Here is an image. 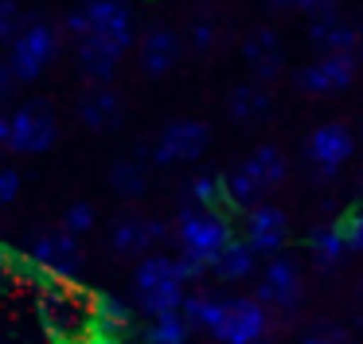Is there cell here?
Wrapping results in <instances>:
<instances>
[{
    "instance_id": "obj_23",
    "label": "cell",
    "mask_w": 363,
    "mask_h": 344,
    "mask_svg": "<svg viewBox=\"0 0 363 344\" xmlns=\"http://www.w3.org/2000/svg\"><path fill=\"white\" fill-rule=\"evenodd\" d=\"M90 313H94L90 328H98V333H113V336H121V333L129 328V321H133L129 305L121 301V297H113V294H94Z\"/></svg>"
},
{
    "instance_id": "obj_39",
    "label": "cell",
    "mask_w": 363,
    "mask_h": 344,
    "mask_svg": "<svg viewBox=\"0 0 363 344\" xmlns=\"http://www.w3.org/2000/svg\"><path fill=\"white\" fill-rule=\"evenodd\" d=\"M301 344H344V340H340L336 333H313V336H305Z\"/></svg>"
},
{
    "instance_id": "obj_17",
    "label": "cell",
    "mask_w": 363,
    "mask_h": 344,
    "mask_svg": "<svg viewBox=\"0 0 363 344\" xmlns=\"http://www.w3.org/2000/svg\"><path fill=\"white\" fill-rule=\"evenodd\" d=\"M79 117L86 129H113L121 122V98L110 86H90L79 102Z\"/></svg>"
},
{
    "instance_id": "obj_41",
    "label": "cell",
    "mask_w": 363,
    "mask_h": 344,
    "mask_svg": "<svg viewBox=\"0 0 363 344\" xmlns=\"http://www.w3.org/2000/svg\"><path fill=\"white\" fill-rule=\"evenodd\" d=\"M359 137H363V122H359Z\"/></svg>"
},
{
    "instance_id": "obj_10",
    "label": "cell",
    "mask_w": 363,
    "mask_h": 344,
    "mask_svg": "<svg viewBox=\"0 0 363 344\" xmlns=\"http://www.w3.org/2000/svg\"><path fill=\"white\" fill-rule=\"evenodd\" d=\"M285 235H289V219L281 208L258 203L254 211H246V242L254 247V254L277 258V250L285 247Z\"/></svg>"
},
{
    "instance_id": "obj_34",
    "label": "cell",
    "mask_w": 363,
    "mask_h": 344,
    "mask_svg": "<svg viewBox=\"0 0 363 344\" xmlns=\"http://www.w3.org/2000/svg\"><path fill=\"white\" fill-rule=\"evenodd\" d=\"M176 270H180V278H184V281H199L207 270H211V266L199 262V258H191V254H184V250H180V254H176Z\"/></svg>"
},
{
    "instance_id": "obj_43",
    "label": "cell",
    "mask_w": 363,
    "mask_h": 344,
    "mask_svg": "<svg viewBox=\"0 0 363 344\" xmlns=\"http://www.w3.org/2000/svg\"><path fill=\"white\" fill-rule=\"evenodd\" d=\"M262 344H269V340H262Z\"/></svg>"
},
{
    "instance_id": "obj_44",
    "label": "cell",
    "mask_w": 363,
    "mask_h": 344,
    "mask_svg": "<svg viewBox=\"0 0 363 344\" xmlns=\"http://www.w3.org/2000/svg\"><path fill=\"white\" fill-rule=\"evenodd\" d=\"M359 31H363V28H359Z\"/></svg>"
},
{
    "instance_id": "obj_9",
    "label": "cell",
    "mask_w": 363,
    "mask_h": 344,
    "mask_svg": "<svg viewBox=\"0 0 363 344\" xmlns=\"http://www.w3.org/2000/svg\"><path fill=\"white\" fill-rule=\"evenodd\" d=\"M28 254H32L51 278H74L79 266H82V250H79V242H74V235H67V231H48V235H40V239H32Z\"/></svg>"
},
{
    "instance_id": "obj_35",
    "label": "cell",
    "mask_w": 363,
    "mask_h": 344,
    "mask_svg": "<svg viewBox=\"0 0 363 344\" xmlns=\"http://www.w3.org/2000/svg\"><path fill=\"white\" fill-rule=\"evenodd\" d=\"M16 195H20V172L16 168H4V172H0V203L9 208Z\"/></svg>"
},
{
    "instance_id": "obj_1",
    "label": "cell",
    "mask_w": 363,
    "mask_h": 344,
    "mask_svg": "<svg viewBox=\"0 0 363 344\" xmlns=\"http://www.w3.org/2000/svg\"><path fill=\"white\" fill-rule=\"evenodd\" d=\"M172 235L180 242L184 254L199 258V262L215 266V258L235 242V231H230V219L223 211H207V208H188L184 203L180 215L172 223Z\"/></svg>"
},
{
    "instance_id": "obj_19",
    "label": "cell",
    "mask_w": 363,
    "mask_h": 344,
    "mask_svg": "<svg viewBox=\"0 0 363 344\" xmlns=\"http://www.w3.org/2000/svg\"><path fill=\"white\" fill-rule=\"evenodd\" d=\"M223 180H227V203H230V208H238V211H254V208H258V200L269 192V188L258 180V172H254L246 161L235 164Z\"/></svg>"
},
{
    "instance_id": "obj_37",
    "label": "cell",
    "mask_w": 363,
    "mask_h": 344,
    "mask_svg": "<svg viewBox=\"0 0 363 344\" xmlns=\"http://www.w3.org/2000/svg\"><path fill=\"white\" fill-rule=\"evenodd\" d=\"M297 8H301V12H308V16L316 20V16L336 12V0H297Z\"/></svg>"
},
{
    "instance_id": "obj_21",
    "label": "cell",
    "mask_w": 363,
    "mask_h": 344,
    "mask_svg": "<svg viewBox=\"0 0 363 344\" xmlns=\"http://www.w3.org/2000/svg\"><path fill=\"white\" fill-rule=\"evenodd\" d=\"M180 313L188 317L191 328H203V333L219 336L223 333V321H227V301L207 297V294H188V301H184Z\"/></svg>"
},
{
    "instance_id": "obj_29",
    "label": "cell",
    "mask_w": 363,
    "mask_h": 344,
    "mask_svg": "<svg viewBox=\"0 0 363 344\" xmlns=\"http://www.w3.org/2000/svg\"><path fill=\"white\" fill-rule=\"evenodd\" d=\"M4 262H9V270L16 274V278H24V281H35V286H43V289H51V274L43 270L40 262H35L28 250H16V247H4Z\"/></svg>"
},
{
    "instance_id": "obj_8",
    "label": "cell",
    "mask_w": 363,
    "mask_h": 344,
    "mask_svg": "<svg viewBox=\"0 0 363 344\" xmlns=\"http://www.w3.org/2000/svg\"><path fill=\"white\" fill-rule=\"evenodd\" d=\"M82 12H86L90 36L102 39L106 47H113L118 55L133 43V16H129V8L121 0H86Z\"/></svg>"
},
{
    "instance_id": "obj_15",
    "label": "cell",
    "mask_w": 363,
    "mask_h": 344,
    "mask_svg": "<svg viewBox=\"0 0 363 344\" xmlns=\"http://www.w3.org/2000/svg\"><path fill=\"white\" fill-rule=\"evenodd\" d=\"M176 59H180V36H176L172 28H149L141 39V70L152 78L168 75V70L176 67Z\"/></svg>"
},
{
    "instance_id": "obj_40",
    "label": "cell",
    "mask_w": 363,
    "mask_h": 344,
    "mask_svg": "<svg viewBox=\"0 0 363 344\" xmlns=\"http://www.w3.org/2000/svg\"><path fill=\"white\" fill-rule=\"evenodd\" d=\"M269 8H297V0H269Z\"/></svg>"
},
{
    "instance_id": "obj_4",
    "label": "cell",
    "mask_w": 363,
    "mask_h": 344,
    "mask_svg": "<svg viewBox=\"0 0 363 344\" xmlns=\"http://www.w3.org/2000/svg\"><path fill=\"white\" fill-rule=\"evenodd\" d=\"M55 51H59L55 28H51L48 20H35V16H28V28L20 31V39L12 43L9 63H12V70H16L20 82H35V78L48 70V63L55 59Z\"/></svg>"
},
{
    "instance_id": "obj_22",
    "label": "cell",
    "mask_w": 363,
    "mask_h": 344,
    "mask_svg": "<svg viewBox=\"0 0 363 344\" xmlns=\"http://www.w3.org/2000/svg\"><path fill=\"white\" fill-rule=\"evenodd\" d=\"M254 266H258V254H254V247H250L246 239H235L219 258H215L211 270L219 274L223 281H242V278H250V274H254Z\"/></svg>"
},
{
    "instance_id": "obj_6",
    "label": "cell",
    "mask_w": 363,
    "mask_h": 344,
    "mask_svg": "<svg viewBox=\"0 0 363 344\" xmlns=\"http://www.w3.org/2000/svg\"><path fill=\"white\" fill-rule=\"evenodd\" d=\"M352 145H355V141H352V133H347L344 122H324V125H316V129L308 133L305 156H308V164H313L324 180H332L347 164Z\"/></svg>"
},
{
    "instance_id": "obj_28",
    "label": "cell",
    "mask_w": 363,
    "mask_h": 344,
    "mask_svg": "<svg viewBox=\"0 0 363 344\" xmlns=\"http://www.w3.org/2000/svg\"><path fill=\"white\" fill-rule=\"evenodd\" d=\"M246 164L258 172V180H262L266 188L281 184L285 172H289V164H285V156H281V149H277V145H258V149L250 153V161H246Z\"/></svg>"
},
{
    "instance_id": "obj_13",
    "label": "cell",
    "mask_w": 363,
    "mask_h": 344,
    "mask_svg": "<svg viewBox=\"0 0 363 344\" xmlns=\"http://www.w3.org/2000/svg\"><path fill=\"white\" fill-rule=\"evenodd\" d=\"M168 231H172V227L160 223V219L121 215L118 223H113V231H110V242H113V250H118V254H145L152 242L168 239Z\"/></svg>"
},
{
    "instance_id": "obj_32",
    "label": "cell",
    "mask_w": 363,
    "mask_h": 344,
    "mask_svg": "<svg viewBox=\"0 0 363 344\" xmlns=\"http://www.w3.org/2000/svg\"><path fill=\"white\" fill-rule=\"evenodd\" d=\"M63 231H67V235H86V231H94V203H86V200L71 203V208H67V215H63Z\"/></svg>"
},
{
    "instance_id": "obj_36",
    "label": "cell",
    "mask_w": 363,
    "mask_h": 344,
    "mask_svg": "<svg viewBox=\"0 0 363 344\" xmlns=\"http://www.w3.org/2000/svg\"><path fill=\"white\" fill-rule=\"evenodd\" d=\"M16 82H20L16 70H12V63L4 59V63H0V98H4V102L16 98Z\"/></svg>"
},
{
    "instance_id": "obj_31",
    "label": "cell",
    "mask_w": 363,
    "mask_h": 344,
    "mask_svg": "<svg viewBox=\"0 0 363 344\" xmlns=\"http://www.w3.org/2000/svg\"><path fill=\"white\" fill-rule=\"evenodd\" d=\"M188 43L196 47V51H211L215 43H219V23L211 20V16H199V20L188 23Z\"/></svg>"
},
{
    "instance_id": "obj_12",
    "label": "cell",
    "mask_w": 363,
    "mask_h": 344,
    "mask_svg": "<svg viewBox=\"0 0 363 344\" xmlns=\"http://www.w3.org/2000/svg\"><path fill=\"white\" fill-rule=\"evenodd\" d=\"M355 78V55H324L320 63L297 70V86L305 94H332L352 86Z\"/></svg>"
},
{
    "instance_id": "obj_20",
    "label": "cell",
    "mask_w": 363,
    "mask_h": 344,
    "mask_svg": "<svg viewBox=\"0 0 363 344\" xmlns=\"http://www.w3.org/2000/svg\"><path fill=\"white\" fill-rule=\"evenodd\" d=\"M347 250V235L340 223H320L308 231V254H313L316 266H324V270H332V266L344 258Z\"/></svg>"
},
{
    "instance_id": "obj_24",
    "label": "cell",
    "mask_w": 363,
    "mask_h": 344,
    "mask_svg": "<svg viewBox=\"0 0 363 344\" xmlns=\"http://www.w3.org/2000/svg\"><path fill=\"white\" fill-rule=\"evenodd\" d=\"M227 114L235 122H258V117L269 114V94L254 82H242L227 94Z\"/></svg>"
},
{
    "instance_id": "obj_7",
    "label": "cell",
    "mask_w": 363,
    "mask_h": 344,
    "mask_svg": "<svg viewBox=\"0 0 363 344\" xmlns=\"http://www.w3.org/2000/svg\"><path fill=\"white\" fill-rule=\"evenodd\" d=\"M269 313L258 297H227V321L223 333L215 336L219 344H262L269 340Z\"/></svg>"
},
{
    "instance_id": "obj_27",
    "label": "cell",
    "mask_w": 363,
    "mask_h": 344,
    "mask_svg": "<svg viewBox=\"0 0 363 344\" xmlns=\"http://www.w3.org/2000/svg\"><path fill=\"white\" fill-rule=\"evenodd\" d=\"M110 188L121 195H141L145 188H149V164L133 161V156H121L110 168Z\"/></svg>"
},
{
    "instance_id": "obj_38",
    "label": "cell",
    "mask_w": 363,
    "mask_h": 344,
    "mask_svg": "<svg viewBox=\"0 0 363 344\" xmlns=\"http://www.w3.org/2000/svg\"><path fill=\"white\" fill-rule=\"evenodd\" d=\"M79 344H121V336H113V333H98V328H90V333L82 336Z\"/></svg>"
},
{
    "instance_id": "obj_26",
    "label": "cell",
    "mask_w": 363,
    "mask_h": 344,
    "mask_svg": "<svg viewBox=\"0 0 363 344\" xmlns=\"http://www.w3.org/2000/svg\"><path fill=\"white\" fill-rule=\"evenodd\" d=\"M223 200H227V180L211 176V172H203V176H196V180H188V184H184V203H188V208L215 211Z\"/></svg>"
},
{
    "instance_id": "obj_42",
    "label": "cell",
    "mask_w": 363,
    "mask_h": 344,
    "mask_svg": "<svg viewBox=\"0 0 363 344\" xmlns=\"http://www.w3.org/2000/svg\"><path fill=\"white\" fill-rule=\"evenodd\" d=\"M359 301H363V286H359Z\"/></svg>"
},
{
    "instance_id": "obj_3",
    "label": "cell",
    "mask_w": 363,
    "mask_h": 344,
    "mask_svg": "<svg viewBox=\"0 0 363 344\" xmlns=\"http://www.w3.org/2000/svg\"><path fill=\"white\" fill-rule=\"evenodd\" d=\"M55 133H59V122H55V114H51V106L40 98L24 102L20 109L0 117V145L20 153V156L51 149L55 145Z\"/></svg>"
},
{
    "instance_id": "obj_18",
    "label": "cell",
    "mask_w": 363,
    "mask_h": 344,
    "mask_svg": "<svg viewBox=\"0 0 363 344\" xmlns=\"http://www.w3.org/2000/svg\"><path fill=\"white\" fill-rule=\"evenodd\" d=\"M74 55H79L82 75H86L94 86H106L113 75H118V51L106 47L102 39H94V36L79 39V43H74Z\"/></svg>"
},
{
    "instance_id": "obj_11",
    "label": "cell",
    "mask_w": 363,
    "mask_h": 344,
    "mask_svg": "<svg viewBox=\"0 0 363 344\" xmlns=\"http://www.w3.org/2000/svg\"><path fill=\"white\" fill-rule=\"evenodd\" d=\"M258 301L262 305H274V309H297L301 301V274L289 258H269L266 270H262L258 281Z\"/></svg>"
},
{
    "instance_id": "obj_16",
    "label": "cell",
    "mask_w": 363,
    "mask_h": 344,
    "mask_svg": "<svg viewBox=\"0 0 363 344\" xmlns=\"http://www.w3.org/2000/svg\"><path fill=\"white\" fill-rule=\"evenodd\" d=\"M308 39L328 47V55H355V43H363V31L352 28L347 20H340L336 12H328L308 23Z\"/></svg>"
},
{
    "instance_id": "obj_25",
    "label": "cell",
    "mask_w": 363,
    "mask_h": 344,
    "mask_svg": "<svg viewBox=\"0 0 363 344\" xmlns=\"http://www.w3.org/2000/svg\"><path fill=\"white\" fill-rule=\"evenodd\" d=\"M188 317L184 313H168V317H152L149 325L141 328V340L145 344H188Z\"/></svg>"
},
{
    "instance_id": "obj_33",
    "label": "cell",
    "mask_w": 363,
    "mask_h": 344,
    "mask_svg": "<svg viewBox=\"0 0 363 344\" xmlns=\"http://www.w3.org/2000/svg\"><path fill=\"white\" fill-rule=\"evenodd\" d=\"M340 227H344V235H347V247L363 250V203L355 211H347V215L340 219Z\"/></svg>"
},
{
    "instance_id": "obj_5",
    "label": "cell",
    "mask_w": 363,
    "mask_h": 344,
    "mask_svg": "<svg viewBox=\"0 0 363 344\" xmlns=\"http://www.w3.org/2000/svg\"><path fill=\"white\" fill-rule=\"evenodd\" d=\"M207 141H211V129L196 117H176V122L164 125V133L152 145V161L157 164H176V161H196L203 156Z\"/></svg>"
},
{
    "instance_id": "obj_14",
    "label": "cell",
    "mask_w": 363,
    "mask_h": 344,
    "mask_svg": "<svg viewBox=\"0 0 363 344\" xmlns=\"http://www.w3.org/2000/svg\"><path fill=\"white\" fill-rule=\"evenodd\" d=\"M242 59L258 82H274L281 75V47H277V36L269 28H254L242 39Z\"/></svg>"
},
{
    "instance_id": "obj_2",
    "label": "cell",
    "mask_w": 363,
    "mask_h": 344,
    "mask_svg": "<svg viewBox=\"0 0 363 344\" xmlns=\"http://www.w3.org/2000/svg\"><path fill=\"white\" fill-rule=\"evenodd\" d=\"M137 305L152 317H168V313H180L188 294H184V278L176 270L172 254H149L137 266Z\"/></svg>"
},
{
    "instance_id": "obj_30",
    "label": "cell",
    "mask_w": 363,
    "mask_h": 344,
    "mask_svg": "<svg viewBox=\"0 0 363 344\" xmlns=\"http://www.w3.org/2000/svg\"><path fill=\"white\" fill-rule=\"evenodd\" d=\"M24 28H28V16L20 12V0H0V39L12 47Z\"/></svg>"
}]
</instances>
